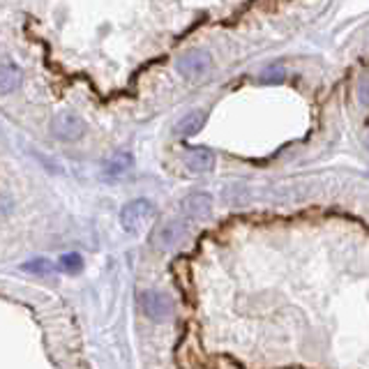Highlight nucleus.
<instances>
[{
  "label": "nucleus",
  "instance_id": "obj_1",
  "mask_svg": "<svg viewBox=\"0 0 369 369\" xmlns=\"http://www.w3.org/2000/svg\"><path fill=\"white\" fill-rule=\"evenodd\" d=\"M153 217H155V206L148 199H134L120 210V224L127 233H141L153 222Z\"/></svg>",
  "mask_w": 369,
  "mask_h": 369
},
{
  "label": "nucleus",
  "instance_id": "obj_2",
  "mask_svg": "<svg viewBox=\"0 0 369 369\" xmlns=\"http://www.w3.org/2000/svg\"><path fill=\"white\" fill-rule=\"evenodd\" d=\"M51 134H54L58 141H78L86 134V120L72 111H63L51 120Z\"/></svg>",
  "mask_w": 369,
  "mask_h": 369
},
{
  "label": "nucleus",
  "instance_id": "obj_3",
  "mask_svg": "<svg viewBox=\"0 0 369 369\" xmlns=\"http://www.w3.org/2000/svg\"><path fill=\"white\" fill-rule=\"evenodd\" d=\"M139 307L153 321H166L173 314V300L164 291H155V288L139 293Z\"/></svg>",
  "mask_w": 369,
  "mask_h": 369
},
{
  "label": "nucleus",
  "instance_id": "obj_4",
  "mask_svg": "<svg viewBox=\"0 0 369 369\" xmlns=\"http://www.w3.org/2000/svg\"><path fill=\"white\" fill-rule=\"evenodd\" d=\"M210 65H213L210 54H208V51H201V49L184 51V54L175 60V69H178L184 78H199V76L208 74Z\"/></svg>",
  "mask_w": 369,
  "mask_h": 369
},
{
  "label": "nucleus",
  "instance_id": "obj_5",
  "mask_svg": "<svg viewBox=\"0 0 369 369\" xmlns=\"http://www.w3.org/2000/svg\"><path fill=\"white\" fill-rule=\"evenodd\" d=\"M184 233H187V224H184V222H169V224H164L160 231L155 233V238H153L155 250H160V252L173 250L175 245H178L184 238Z\"/></svg>",
  "mask_w": 369,
  "mask_h": 369
},
{
  "label": "nucleus",
  "instance_id": "obj_6",
  "mask_svg": "<svg viewBox=\"0 0 369 369\" xmlns=\"http://www.w3.org/2000/svg\"><path fill=\"white\" fill-rule=\"evenodd\" d=\"M182 215L187 217H194V219H201V217H208L213 213V197L208 194V192H192L182 199Z\"/></svg>",
  "mask_w": 369,
  "mask_h": 369
},
{
  "label": "nucleus",
  "instance_id": "obj_7",
  "mask_svg": "<svg viewBox=\"0 0 369 369\" xmlns=\"http://www.w3.org/2000/svg\"><path fill=\"white\" fill-rule=\"evenodd\" d=\"M206 120H208V113H206V111H201V109L184 113V116L173 125V134H175V136H180V139L194 136V134H199L201 129H204Z\"/></svg>",
  "mask_w": 369,
  "mask_h": 369
},
{
  "label": "nucleus",
  "instance_id": "obj_8",
  "mask_svg": "<svg viewBox=\"0 0 369 369\" xmlns=\"http://www.w3.org/2000/svg\"><path fill=\"white\" fill-rule=\"evenodd\" d=\"M184 166L192 173H208L215 166V155L208 148H189L184 151Z\"/></svg>",
  "mask_w": 369,
  "mask_h": 369
},
{
  "label": "nucleus",
  "instance_id": "obj_9",
  "mask_svg": "<svg viewBox=\"0 0 369 369\" xmlns=\"http://www.w3.org/2000/svg\"><path fill=\"white\" fill-rule=\"evenodd\" d=\"M21 83V69L12 65L10 60H5L3 69H0V93L3 95H10L12 90H16Z\"/></svg>",
  "mask_w": 369,
  "mask_h": 369
},
{
  "label": "nucleus",
  "instance_id": "obj_10",
  "mask_svg": "<svg viewBox=\"0 0 369 369\" xmlns=\"http://www.w3.org/2000/svg\"><path fill=\"white\" fill-rule=\"evenodd\" d=\"M129 166H131V155L116 153L107 164H104V175H107V178H118V175L129 171Z\"/></svg>",
  "mask_w": 369,
  "mask_h": 369
},
{
  "label": "nucleus",
  "instance_id": "obj_11",
  "mask_svg": "<svg viewBox=\"0 0 369 369\" xmlns=\"http://www.w3.org/2000/svg\"><path fill=\"white\" fill-rule=\"evenodd\" d=\"M21 270L30 272V275H42L44 277V275H51V272H54L56 268H54V263L47 261V259H33L28 263H23Z\"/></svg>",
  "mask_w": 369,
  "mask_h": 369
},
{
  "label": "nucleus",
  "instance_id": "obj_12",
  "mask_svg": "<svg viewBox=\"0 0 369 369\" xmlns=\"http://www.w3.org/2000/svg\"><path fill=\"white\" fill-rule=\"evenodd\" d=\"M60 268H63L65 272H69V275H74V272H78V270L83 268L81 254H76V252L63 254V257H60Z\"/></svg>",
  "mask_w": 369,
  "mask_h": 369
},
{
  "label": "nucleus",
  "instance_id": "obj_13",
  "mask_svg": "<svg viewBox=\"0 0 369 369\" xmlns=\"http://www.w3.org/2000/svg\"><path fill=\"white\" fill-rule=\"evenodd\" d=\"M358 100L360 104H365V107H369V74H365L363 78L358 81Z\"/></svg>",
  "mask_w": 369,
  "mask_h": 369
},
{
  "label": "nucleus",
  "instance_id": "obj_14",
  "mask_svg": "<svg viewBox=\"0 0 369 369\" xmlns=\"http://www.w3.org/2000/svg\"><path fill=\"white\" fill-rule=\"evenodd\" d=\"M263 81H270V83H275V81H284V67H277V65H272L266 74H263Z\"/></svg>",
  "mask_w": 369,
  "mask_h": 369
}]
</instances>
